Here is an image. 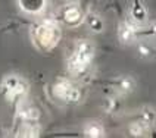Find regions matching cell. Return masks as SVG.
Listing matches in <instances>:
<instances>
[{
  "instance_id": "cell-8",
  "label": "cell",
  "mask_w": 156,
  "mask_h": 138,
  "mask_svg": "<svg viewBox=\"0 0 156 138\" xmlns=\"http://www.w3.org/2000/svg\"><path fill=\"white\" fill-rule=\"evenodd\" d=\"M113 85H115V90L119 94H128V93H131L134 90L136 81L130 75H122V77H118L113 81Z\"/></svg>"
},
{
  "instance_id": "cell-9",
  "label": "cell",
  "mask_w": 156,
  "mask_h": 138,
  "mask_svg": "<svg viewBox=\"0 0 156 138\" xmlns=\"http://www.w3.org/2000/svg\"><path fill=\"white\" fill-rule=\"evenodd\" d=\"M84 137L88 138H102L105 137V128L100 122L97 121H88L86 122L84 128H83Z\"/></svg>"
},
{
  "instance_id": "cell-3",
  "label": "cell",
  "mask_w": 156,
  "mask_h": 138,
  "mask_svg": "<svg viewBox=\"0 0 156 138\" xmlns=\"http://www.w3.org/2000/svg\"><path fill=\"white\" fill-rule=\"evenodd\" d=\"M28 82L15 74L6 75L0 82V91L10 103H21L28 95Z\"/></svg>"
},
{
  "instance_id": "cell-15",
  "label": "cell",
  "mask_w": 156,
  "mask_h": 138,
  "mask_svg": "<svg viewBox=\"0 0 156 138\" xmlns=\"http://www.w3.org/2000/svg\"><path fill=\"white\" fill-rule=\"evenodd\" d=\"M137 37L156 38V21H152L143 26H137Z\"/></svg>"
},
{
  "instance_id": "cell-17",
  "label": "cell",
  "mask_w": 156,
  "mask_h": 138,
  "mask_svg": "<svg viewBox=\"0 0 156 138\" xmlns=\"http://www.w3.org/2000/svg\"><path fill=\"white\" fill-rule=\"evenodd\" d=\"M149 128L146 125H143L140 121H134L128 125V132H130L131 137H143Z\"/></svg>"
},
{
  "instance_id": "cell-16",
  "label": "cell",
  "mask_w": 156,
  "mask_h": 138,
  "mask_svg": "<svg viewBox=\"0 0 156 138\" xmlns=\"http://www.w3.org/2000/svg\"><path fill=\"white\" fill-rule=\"evenodd\" d=\"M119 107H121V102H119L118 97H115V95L106 97V100L103 103V109L106 113H116L119 110Z\"/></svg>"
},
{
  "instance_id": "cell-6",
  "label": "cell",
  "mask_w": 156,
  "mask_h": 138,
  "mask_svg": "<svg viewBox=\"0 0 156 138\" xmlns=\"http://www.w3.org/2000/svg\"><path fill=\"white\" fill-rule=\"evenodd\" d=\"M16 119H19L21 123H38L40 121V110L30 103L21 102L18 106Z\"/></svg>"
},
{
  "instance_id": "cell-7",
  "label": "cell",
  "mask_w": 156,
  "mask_h": 138,
  "mask_svg": "<svg viewBox=\"0 0 156 138\" xmlns=\"http://www.w3.org/2000/svg\"><path fill=\"white\" fill-rule=\"evenodd\" d=\"M118 40L121 44H131L137 40V25L122 21L118 25Z\"/></svg>"
},
{
  "instance_id": "cell-4",
  "label": "cell",
  "mask_w": 156,
  "mask_h": 138,
  "mask_svg": "<svg viewBox=\"0 0 156 138\" xmlns=\"http://www.w3.org/2000/svg\"><path fill=\"white\" fill-rule=\"evenodd\" d=\"M52 93L56 98H59L65 103L75 104L81 102V91L77 85H74L69 81H59L52 88Z\"/></svg>"
},
{
  "instance_id": "cell-12",
  "label": "cell",
  "mask_w": 156,
  "mask_h": 138,
  "mask_svg": "<svg viewBox=\"0 0 156 138\" xmlns=\"http://www.w3.org/2000/svg\"><path fill=\"white\" fill-rule=\"evenodd\" d=\"M137 121H140L143 125H146L150 129L156 122V110L153 107H149V106L141 107L139 112V116H137Z\"/></svg>"
},
{
  "instance_id": "cell-1",
  "label": "cell",
  "mask_w": 156,
  "mask_h": 138,
  "mask_svg": "<svg viewBox=\"0 0 156 138\" xmlns=\"http://www.w3.org/2000/svg\"><path fill=\"white\" fill-rule=\"evenodd\" d=\"M94 44L90 40H80L77 41L72 53L66 60V69L71 75L78 77L86 74L87 69L90 68L93 57H94Z\"/></svg>"
},
{
  "instance_id": "cell-2",
  "label": "cell",
  "mask_w": 156,
  "mask_h": 138,
  "mask_svg": "<svg viewBox=\"0 0 156 138\" xmlns=\"http://www.w3.org/2000/svg\"><path fill=\"white\" fill-rule=\"evenodd\" d=\"M61 28L53 21H43L33 28L31 38L34 46L41 52H50L61 40Z\"/></svg>"
},
{
  "instance_id": "cell-11",
  "label": "cell",
  "mask_w": 156,
  "mask_h": 138,
  "mask_svg": "<svg viewBox=\"0 0 156 138\" xmlns=\"http://www.w3.org/2000/svg\"><path fill=\"white\" fill-rule=\"evenodd\" d=\"M40 123H21V126L16 131V135L25 138H37L40 137Z\"/></svg>"
},
{
  "instance_id": "cell-5",
  "label": "cell",
  "mask_w": 156,
  "mask_h": 138,
  "mask_svg": "<svg viewBox=\"0 0 156 138\" xmlns=\"http://www.w3.org/2000/svg\"><path fill=\"white\" fill-rule=\"evenodd\" d=\"M59 16H61L62 22L66 24L68 26H77L84 22L86 15L83 13V10L80 9V6H77L75 3H69V5H65L61 9Z\"/></svg>"
},
{
  "instance_id": "cell-10",
  "label": "cell",
  "mask_w": 156,
  "mask_h": 138,
  "mask_svg": "<svg viewBox=\"0 0 156 138\" xmlns=\"http://www.w3.org/2000/svg\"><path fill=\"white\" fill-rule=\"evenodd\" d=\"M18 5L21 6L22 10L31 15H38L44 9L46 0H18Z\"/></svg>"
},
{
  "instance_id": "cell-13",
  "label": "cell",
  "mask_w": 156,
  "mask_h": 138,
  "mask_svg": "<svg viewBox=\"0 0 156 138\" xmlns=\"http://www.w3.org/2000/svg\"><path fill=\"white\" fill-rule=\"evenodd\" d=\"M131 16L134 19V22H137V24H144V22H146L147 12H146V8L140 3V0H134V2H133Z\"/></svg>"
},
{
  "instance_id": "cell-18",
  "label": "cell",
  "mask_w": 156,
  "mask_h": 138,
  "mask_svg": "<svg viewBox=\"0 0 156 138\" xmlns=\"http://www.w3.org/2000/svg\"><path fill=\"white\" fill-rule=\"evenodd\" d=\"M137 54H139L140 59H152V56L155 54V49H153V46L149 43H139L137 46Z\"/></svg>"
},
{
  "instance_id": "cell-14",
  "label": "cell",
  "mask_w": 156,
  "mask_h": 138,
  "mask_svg": "<svg viewBox=\"0 0 156 138\" xmlns=\"http://www.w3.org/2000/svg\"><path fill=\"white\" fill-rule=\"evenodd\" d=\"M84 21L87 22V25L90 28V31H93L94 34H99L103 31V21L97 13H88L86 15Z\"/></svg>"
}]
</instances>
